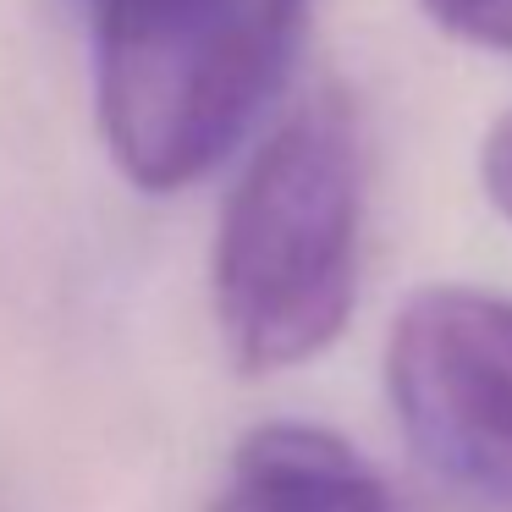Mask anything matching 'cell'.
<instances>
[{
    "instance_id": "6da1fadb",
    "label": "cell",
    "mask_w": 512,
    "mask_h": 512,
    "mask_svg": "<svg viewBox=\"0 0 512 512\" xmlns=\"http://www.w3.org/2000/svg\"><path fill=\"white\" fill-rule=\"evenodd\" d=\"M364 259V127L347 89H314L237 171L215 221L210 303L237 369L276 375L347 331Z\"/></svg>"
},
{
    "instance_id": "7a4b0ae2",
    "label": "cell",
    "mask_w": 512,
    "mask_h": 512,
    "mask_svg": "<svg viewBox=\"0 0 512 512\" xmlns=\"http://www.w3.org/2000/svg\"><path fill=\"white\" fill-rule=\"evenodd\" d=\"M89 23L94 122L144 193L210 177L287 89L309 0H72Z\"/></svg>"
},
{
    "instance_id": "3957f363",
    "label": "cell",
    "mask_w": 512,
    "mask_h": 512,
    "mask_svg": "<svg viewBox=\"0 0 512 512\" xmlns=\"http://www.w3.org/2000/svg\"><path fill=\"white\" fill-rule=\"evenodd\" d=\"M402 441L441 485L512 512V298L468 281L419 287L386 336Z\"/></svg>"
},
{
    "instance_id": "277c9868",
    "label": "cell",
    "mask_w": 512,
    "mask_h": 512,
    "mask_svg": "<svg viewBox=\"0 0 512 512\" xmlns=\"http://www.w3.org/2000/svg\"><path fill=\"white\" fill-rule=\"evenodd\" d=\"M210 512H408L347 435L309 419L254 424L232 446Z\"/></svg>"
},
{
    "instance_id": "5b68a950",
    "label": "cell",
    "mask_w": 512,
    "mask_h": 512,
    "mask_svg": "<svg viewBox=\"0 0 512 512\" xmlns=\"http://www.w3.org/2000/svg\"><path fill=\"white\" fill-rule=\"evenodd\" d=\"M424 17L474 50L512 56V0H419Z\"/></svg>"
},
{
    "instance_id": "8992f818",
    "label": "cell",
    "mask_w": 512,
    "mask_h": 512,
    "mask_svg": "<svg viewBox=\"0 0 512 512\" xmlns=\"http://www.w3.org/2000/svg\"><path fill=\"white\" fill-rule=\"evenodd\" d=\"M479 188L496 204V215L512 221V111L496 116V127H490L485 144H479Z\"/></svg>"
}]
</instances>
